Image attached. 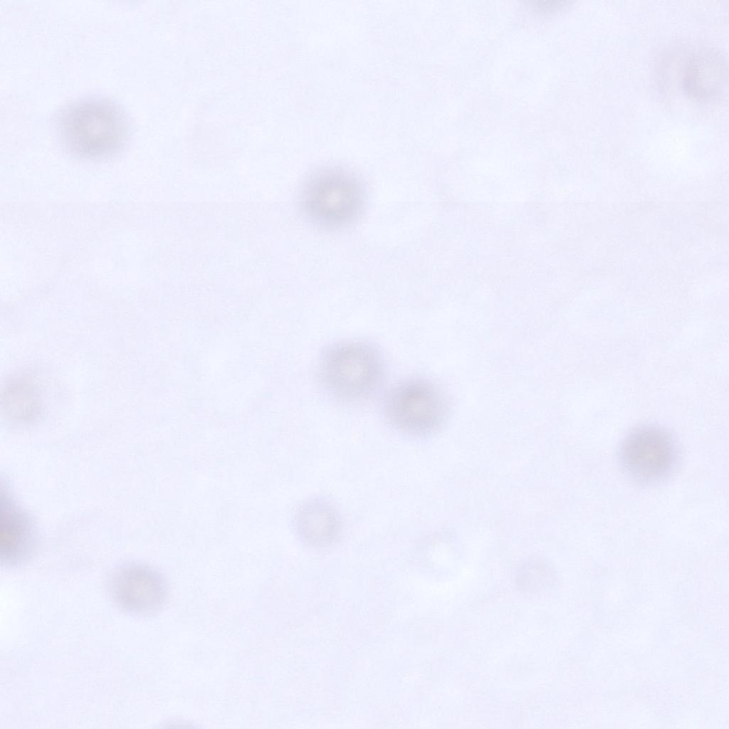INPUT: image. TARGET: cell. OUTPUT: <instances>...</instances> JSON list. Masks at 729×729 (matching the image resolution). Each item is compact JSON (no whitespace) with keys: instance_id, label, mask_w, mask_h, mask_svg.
<instances>
[{"instance_id":"ba28073f","label":"cell","mask_w":729,"mask_h":729,"mask_svg":"<svg viewBox=\"0 0 729 729\" xmlns=\"http://www.w3.org/2000/svg\"><path fill=\"white\" fill-rule=\"evenodd\" d=\"M727 79V62L723 54L715 50L703 48L692 52L686 59L681 84L688 97L709 100L723 91Z\"/></svg>"},{"instance_id":"277c9868","label":"cell","mask_w":729,"mask_h":729,"mask_svg":"<svg viewBox=\"0 0 729 729\" xmlns=\"http://www.w3.org/2000/svg\"><path fill=\"white\" fill-rule=\"evenodd\" d=\"M678 445L671 434L655 425H644L630 431L621 442L618 460L632 481L655 485L667 480L679 461Z\"/></svg>"},{"instance_id":"3957f363","label":"cell","mask_w":729,"mask_h":729,"mask_svg":"<svg viewBox=\"0 0 729 729\" xmlns=\"http://www.w3.org/2000/svg\"><path fill=\"white\" fill-rule=\"evenodd\" d=\"M363 202V191L358 180L337 168L314 173L301 194L302 208L308 218L325 228L350 224L357 217Z\"/></svg>"},{"instance_id":"6da1fadb","label":"cell","mask_w":729,"mask_h":729,"mask_svg":"<svg viewBox=\"0 0 729 729\" xmlns=\"http://www.w3.org/2000/svg\"><path fill=\"white\" fill-rule=\"evenodd\" d=\"M54 131L63 147L82 159H101L117 154L130 137L124 110L103 97H85L66 105L57 114Z\"/></svg>"},{"instance_id":"30bf717a","label":"cell","mask_w":729,"mask_h":729,"mask_svg":"<svg viewBox=\"0 0 729 729\" xmlns=\"http://www.w3.org/2000/svg\"><path fill=\"white\" fill-rule=\"evenodd\" d=\"M1 409L6 419L16 423H27L40 414L41 402L33 384L26 379L9 382L1 394Z\"/></svg>"},{"instance_id":"52a82bcc","label":"cell","mask_w":729,"mask_h":729,"mask_svg":"<svg viewBox=\"0 0 729 729\" xmlns=\"http://www.w3.org/2000/svg\"><path fill=\"white\" fill-rule=\"evenodd\" d=\"M1 562L6 566L22 564L32 556L37 533L28 514L18 503L6 484H1Z\"/></svg>"},{"instance_id":"8992f818","label":"cell","mask_w":729,"mask_h":729,"mask_svg":"<svg viewBox=\"0 0 729 729\" xmlns=\"http://www.w3.org/2000/svg\"><path fill=\"white\" fill-rule=\"evenodd\" d=\"M108 590L121 609L140 615L159 609L167 595L164 579L159 572L139 563L126 564L115 570L110 577Z\"/></svg>"},{"instance_id":"9c48e42d","label":"cell","mask_w":729,"mask_h":729,"mask_svg":"<svg viewBox=\"0 0 729 729\" xmlns=\"http://www.w3.org/2000/svg\"><path fill=\"white\" fill-rule=\"evenodd\" d=\"M293 525L300 539L315 547L331 545L341 531L337 511L320 500H309L301 505L294 515Z\"/></svg>"},{"instance_id":"8fae6325","label":"cell","mask_w":729,"mask_h":729,"mask_svg":"<svg viewBox=\"0 0 729 729\" xmlns=\"http://www.w3.org/2000/svg\"><path fill=\"white\" fill-rule=\"evenodd\" d=\"M521 589L529 592H537L551 583L550 572L542 566H532L522 570L518 580Z\"/></svg>"},{"instance_id":"7a4b0ae2","label":"cell","mask_w":729,"mask_h":729,"mask_svg":"<svg viewBox=\"0 0 729 729\" xmlns=\"http://www.w3.org/2000/svg\"><path fill=\"white\" fill-rule=\"evenodd\" d=\"M319 376L332 396L355 402L367 398L379 387L384 364L374 347L362 342H345L332 346L322 355Z\"/></svg>"},{"instance_id":"5b68a950","label":"cell","mask_w":729,"mask_h":729,"mask_svg":"<svg viewBox=\"0 0 729 729\" xmlns=\"http://www.w3.org/2000/svg\"><path fill=\"white\" fill-rule=\"evenodd\" d=\"M388 421L397 429L413 435L436 431L446 416V403L441 391L423 379H411L394 387L384 402Z\"/></svg>"}]
</instances>
